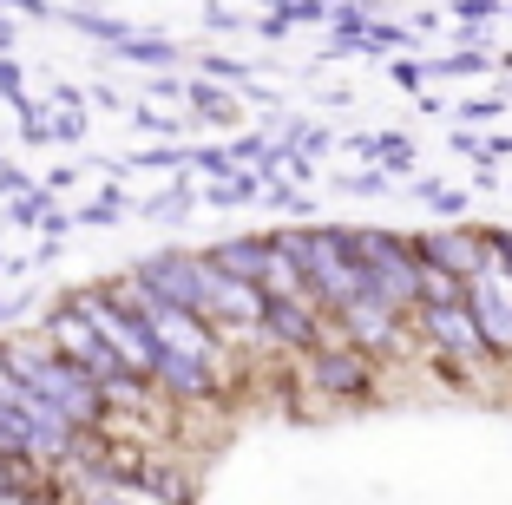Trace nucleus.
<instances>
[{"instance_id":"obj_1","label":"nucleus","mask_w":512,"mask_h":505,"mask_svg":"<svg viewBox=\"0 0 512 505\" xmlns=\"http://www.w3.org/2000/svg\"><path fill=\"white\" fill-rule=\"evenodd\" d=\"M73 309H86V322L99 328V335H106V348H112V355H119L132 374H151V368H158V342H151V328H145V322L119 315L106 296H79Z\"/></svg>"},{"instance_id":"obj_2","label":"nucleus","mask_w":512,"mask_h":505,"mask_svg":"<svg viewBox=\"0 0 512 505\" xmlns=\"http://www.w3.org/2000/svg\"><path fill=\"white\" fill-rule=\"evenodd\" d=\"M421 322H427V335H434V342L447 348L453 361H486V355H493V342L480 335V322H473L467 296H460V302H427Z\"/></svg>"},{"instance_id":"obj_3","label":"nucleus","mask_w":512,"mask_h":505,"mask_svg":"<svg viewBox=\"0 0 512 505\" xmlns=\"http://www.w3.org/2000/svg\"><path fill=\"white\" fill-rule=\"evenodd\" d=\"M421 256L453 269V276H473L486 263V237H473V230H434V237H421Z\"/></svg>"},{"instance_id":"obj_4","label":"nucleus","mask_w":512,"mask_h":505,"mask_svg":"<svg viewBox=\"0 0 512 505\" xmlns=\"http://www.w3.org/2000/svg\"><path fill=\"white\" fill-rule=\"evenodd\" d=\"M309 368H316V381L329 387V394H362L368 387V355H322V361H309Z\"/></svg>"},{"instance_id":"obj_5","label":"nucleus","mask_w":512,"mask_h":505,"mask_svg":"<svg viewBox=\"0 0 512 505\" xmlns=\"http://www.w3.org/2000/svg\"><path fill=\"white\" fill-rule=\"evenodd\" d=\"M270 256H276V243H224V250H217V269H230V276H243V283H256Z\"/></svg>"},{"instance_id":"obj_6","label":"nucleus","mask_w":512,"mask_h":505,"mask_svg":"<svg viewBox=\"0 0 512 505\" xmlns=\"http://www.w3.org/2000/svg\"><path fill=\"white\" fill-rule=\"evenodd\" d=\"M33 466L27 460H20V453H0V499H27V492H33Z\"/></svg>"}]
</instances>
